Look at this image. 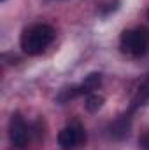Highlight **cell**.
Returning <instances> with one entry per match:
<instances>
[{
  "label": "cell",
  "instance_id": "7",
  "mask_svg": "<svg viewBox=\"0 0 149 150\" xmlns=\"http://www.w3.org/2000/svg\"><path fill=\"white\" fill-rule=\"evenodd\" d=\"M111 134L114 138H125L130 131V117L128 115H121L119 119H116L111 124Z\"/></svg>",
  "mask_w": 149,
  "mask_h": 150
},
{
  "label": "cell",
  "instance_id": "8",
  "mask_svg": "<svg viewBox=\"0 0 149 150\" xmlns=\"http://www.w3.org/2000/svg\"><path fill=\"white\" fill-rule=\"evenodd\" d=\"M104 103H105V98L102 96V94H95V93H91V94H88L86 96V101H84V107H86V110L91 113L98 112L102 107H104Z\"/></svg>",
  "mask_w": 149,
  "mask_h": 150
},
{
  "label": "cell",
  "instance_id": "6",
  "mask_svg": "<svg viewBox=\"0 0 149 150\" xmlns=\"http://www.w3.org/2000/svg\"><path fill=\"white\" fill-rule=\"evenodd\" d=\"M100 84H102V74L93 72L79 84V91H81V94H91L95 89L100 87Z\"/></svg>",
  "mask_w": 149,
  "mask_h": 150
},
{
  "label": "cell",
  "instance_id": "5",
  "mask_svg": "<svg viewBox=\"0 0 149 150\" xmlns=\"http://www.w3.org/2000/svg\"><path fill=\"white\" fill-rule=\"evenodd\" d=\"M149 105V75L144 79V82L139 86L135 96H133V101H132V110L139 108V107H146Z\"/></svg>",
  "mask_w": 149,
  "mask_h": 150
},
{
  "label": "cell",
  "instance_id": "10",
  "mask_svg": "<svg viewBox=\"0 0 149 150\" xmlns=\"http://www.w3.org/2000/svg\"><path fill=\"white\" fill-rule=\"evenodd\" d=\"M142 145H144V149H146V150H149V133L142 138Z\"/></svg>",
  "mask_w": 149,
  "mask_h": 150
},
{
  "label": "cell",
  "instance_id": "11",
  "mask_svg": "<svg viewBox=\"0 0 149 150\" xmlns=\"http://www.w3.org/2000/svg\"><path fill=\"white\" fill-rule=\"evenodd\" d=\"M0 2H4V0H0Z\"/></svg>",
  "mask_w": 149,
  "mask_h": 150
},
{
  "label": "cell",
  "instance_id": "9",
  "mask_svg": "<svg viewBox=\"0 0 149 150\" xmlns=\"http://www.w3.org/2000/svg\"><path fill=\"white\" fill-rule=\"evenodd\" d=\"M77 96H81V91H79V86H70V87H63L62 91H60V94L56 96V101L58 103H67V101H70V100H74Z\"/></svg>",
  "mask_w": 149,
  "mask_h": 150
},
{
  "label": "cell",
  "instance_id": "1",
  "mask_svg": "<svg viewBox=\"0 0 149 150\" xmlns=\"http://www.w3.org/2000/svg\"><path fill=\"white\" fill-rule=\"evenodd\" d=\"M54 37H56V32H54V28L51 25L37 23V25L28 26L21 33L19 45H21L25 54L37 56V54H42L46 51V47L54 40Z\"/></svg>",
  "mask_w": 149,
  "mask_h": 150
},
{
  "label": "cell",
  "instance_id": "3",
  "mask_svg": "<svg viewBox=\"0 0 149 150\" xmlns=\"http://www.w3.org/2000/svg\"><path fill=\"white\" fill-rule=\"evenodd\" d=\"M86 140L84 127L79 122H70L58 133V145L62 150H74Z\"/></svg>",
  "mask_w": 149,
  "mask_h": 150
},
{
  "label": "cell",
  "instance_id": "2",
  "mask_svg": "<svg viewBox=\"0 0 149 150\" xmlns=\"http://www.w3.org/2000/svg\"><path fill=\"white\" fill-rule=\"evenodd\" d=\"M119 47L125 54L130 56H144L149 51V32L146 28L125 30L119 37Z\"/></svg>",
  "mask_w": 149,
  "mask_h": 150
},
{
  "label": "cell",
  "instance_id": "4",
  "mask_svg": "<svg viewBox=\"0 0 149 150\" xmlns=\"http://www.w3.org/2000/svg\"><path fill=\"white\" fill-rule=\"evenodd\" d=\"M28 138H30V131H28L25 119L21 117V113H12L11 120H9V140H11V143L16 147H23V145H27Z\"/></svg>",
  "mask_w": 149,
  "mask_h": 150
}]
</instances>
